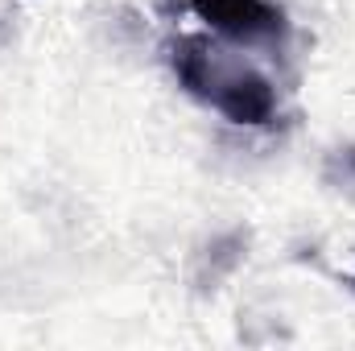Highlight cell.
<instances>
[{"label":"cell","instance_id":"2","mask_svg":"<svg viewBox=\"0 0 355 351\" xmlns=\"http://www.w3.org/2000/svg\"><path fill=\"white\" fill-rule=\"evenodd\" d=\"M194 17L215 33L240 46H277L285 42V12L268 0H190Z\"/></svg>","mask_w":355,"mask_h":351},{"label":"cell","instance_id":"1","mask_svg":"<svg viewBox=\"0 0 355 351\" xmlns=\"http://www.w3.org/2000/svg\"><path fill=\"white\" fill-rule=\"evenodd\" d=\"M174 75L190 95L223 112L232 124H268L277 112V95L265 75L227 58L202 37H186L174 46Z\"/></svg>","mask_w":355,"mask_h":351}]
</instances>
